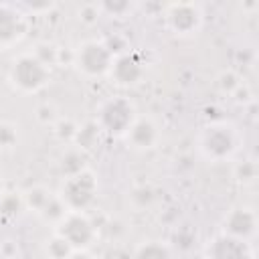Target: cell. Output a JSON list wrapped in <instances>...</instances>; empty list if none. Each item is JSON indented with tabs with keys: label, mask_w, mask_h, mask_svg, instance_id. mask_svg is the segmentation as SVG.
I'll list each match as a JSON object with an SVG mask.
<instances>
[{
	"label": "cell",
	"mask_w": 259,
	"mask_h": 259,
	"mask_svg": "<svg viewBox=\"0 0 259 259\" xmlns=\"http://www.w3.org/2000/svg\"><path fill=\"white\" fill-rule=\"evenodd\" d=\"M22 198H24L26 210L34 212L42 223H47L51 227H55L69 212L63 204V200L59 198V194L42 184H34L30 188H26L22 192Z\"/></svg>",
	"instance_id": "52a82bcc"
},
{
	"label": "cell",
	"mask_w": 259,
	"mask_h": 259,
	"mask_svg": "<svg viewBox=\"0 0 259 259\" xmlns=\"http://www.w3.org/2000/svg\"><path fill=\"white\" fill-rule=\"evenodd\" d=\"M20 144V125L0 119V152H10Z\"/></svg>",
	"instance_id": "e0dca14e"
},
{
	"label": "cell",
	"mask_w": 259,
	"mask_h": 259,
	"mask_svg": "<svg viewBox=\"0 0 259 259\" xmlns=\"http://www.w3.org/2000/svg\"><path fill=\"white\" fill-rule=\"evenodd\" d=\"M121 140L134 152H150L160 144L162 130H160L158 121L152 115H142L140 113Z\"/></svg>",
	"instance_id": "7c38bea8"
},
{
	"label": "cell",
	"mask_w": 259,
	"mask_h": 259,
	"mask_svg": "<svg viewBox=\"0 0 259 259\" xmlns=\"http://www.w3.org/2000/svg\"><path fill=\"white\" fill-rule=\"evenodd\" d=\"M115 53L109 49L105 38H87L79 42L71 53V65L85 79L109 77Z\"/></svg>",
	"instance_id": "277c9868"
},
{
	"label": "cell",
	"mask_w": 259,
	"mask_h": 259,
	"mask_svg": "<svg viewBox=\"0 0 259 259\" xmlns=\"http://www.w3.org/2000/svg\"><path fill=\"white\" fill-rule=\"evenodd\" d=\"M22 210H26L24 206V198L20 190H4L0 194V221L2 223H12L16 221Z\"/></svg>",
	"instance_id": "9a60e30c"
},
{
	"label": "cell",
	"mask_w": 259,
	"mask_h": 259,
	"mask_svg": "<svg viewBox=\"0 0 259 259\" xmlns=\"http://www.w3.org/2000/svg\"><path fill=\"white\" fill-rule=\"evenodd\" d=\"M101 14L105 16H115V18H123V16H130L132 10H134V4L132 2H125V0H107V2H97Z\"/></svg>",
	"instance_id": "ac0fdd59"
},
{
	"label": "cell",
	"mask_w": 259,
	"mask_h": 259,
	"mask_svg": "<svg viewBox=\"0 0 259 259\" xmlns=\"http://www.w3.org/2000/svg\"><path fill=\"white\" fill-rule=\"evenodd\" d=\"M233 174H235L237 182H241V184H253L255 178H257V166H255L253 160H241V162L235 164Z\"/></svg>",
	"instance_id": "d6986e66"
},
{
	"label": "cell",
	"mask_w": 259,
	"mask_h": 259,
	"mask_svg": "<svg viewBox=\"0 0 259 259\" xmlns=\"http://www.w3.org/2000/svg\"><path fill=\"white\" fill-rule=\"evenodd\" d=\"M4 190H6V188H4V182H2V178H0V194H2Z\"/></svg>",
	"instance_id": "7402d4cb"
},
{
	"label": "cell",
	"mask_w": 259,
	"mask_h": 259,
	"mask_svg": "<svg viewBox=\"0 0 259 259\" xmlns=\"http://www.w3.org/2000/svg\"><path fill=\"white\" fill-rule=\"evenodd\" d=\"M206 259H253L251 243L229 237L225 233L214 235L204 247Z\"/></svg>",
	"instance_id": "4fadbf2b"
},
{
	"label": "cell",
	"mask_w": 259,
	"mask_h": 259,
	"mask_svg": "<svg viewBox=\"0 0 259 259\" xmlns=\"http://www.w3.org/2000/svg\"><path fill=\"white\" fill-rule=\"evenodd\" d=\"M53 231H57L75 251H89L91 245L97 239V227L89 219L87 212H73V210H69L53 227Z\"/></svg>",
	"instance_id": "ba28073f"
},
{
	"label": "cell",
	"mask_w": 259,
	"mask_h": 259,
	"mask_svg": "<svg viewBox=\"0 0 259 259\" xmlns=\"http://www.w3.org/2000/svg\"><path fill=\"white\" fill-rule=\"evenodd\" d=\"M30 28L28 14L18 4L0 2V51L20 45Z\"/></svg>",
	"instance_id": "9c48e42d"
},
{
	"label": "cell",
	"mask_w": 259,
	"mask_h": 259,
	"mask_svg": "<svg viewBox=\"0 0 259 259\" xmlns=\"http://www.w3.org/2000/svg\"><path fill=\"white\" fill-rule=\"evenodd\" d=\"M132 259H174V251L162 239H146L134 247Z\"/></svg>",
	"instance_id": "5bb4252c"
},
{
	"label": "cell",
	"mask_w": 259,
	"mask_h": 259,
	"mask_svg": "<svg viewBox=\"0 0 259 259\" xmlns=\"http://www.w3.org/2000/svg\"><path fill=\"white\" fill-rule=\"evenodd\" d=\"M146 71H148V63L144 55L134 49H127L115 55L107 79H111L117 87H136L144 81Z\"/></svg>",
	"instance_id": "30bf717a"
},
{
	"label": "cell",
	"mask_w": 259,
	"mask_h": 259,
	"mask_svg": "<svg viewBox=\"0 0 259 259\" xmlns=\"http://www.w3.org/2000/svg\"><path fill=\"white\" fill-rule=\"evenodd\" d=\"M69 259H93V257L89 255V251H73Z\"/></svg>",
	"instance_id": "44dd1931"
},
{
	"label": "cell",
	"mask_w": 259,
	"mask_h": 259,
	"mask_svg": "<svg viewBox=\"0 0 259 259\" xmlns=\"http://www.w3.org/2000/svg\"><path fill=\"white\" fill-rule=\"evenodd\" d=\"M204 24V10L198 2H170L164 8V26L178 38H190L200 32Z\"/></svg>",
	"instance_id": "8992f818"
},
{
	"label": "cell",
	"mask_w": 259,
	"mask_h": 259,
	"mask_svg": "<svg viewBox=\"0 0 259 259\" xmlns=\"http://www.w3.org/2000/svg\"><path fill=\"white\" fill-rule=\"evenodd\" d=\"M241 146H243V136L239 127L229 119H212L204 123L196 134L198 154L212 164L235 160Z\"/></svg>",
	"instance_id": "6da1fadb"
},
{
	"label": "cell",
	"mask_w": 259,
	"mask_h": 259,
	"mask_svg": "<svg viewBox=\"0 0 259 259\" xmlns=\"http://www.w3.org/2000/svg\"><path fill=\"white\" fill-rule=\"evenodd\" d=\"M57 194L67 210L87 212V208H91L99 196V178L93 170L83 168L79 172L65 176Z\"/></svg>",
	"instance_id": "5b68a950"
},
{
	"label": "cell",
	"mask_w": 259,
	"mask_h": 259,
	"mask_svg": "<svg viewBox=\"0 0 259 259\" xmlns=\"http://www.w3.org/2000/svg\"><path fill=\"white\" fill-rule=\"evenodd\" d=\"M42 249H45V255H47L49 259H69V255L75 251L57 231H53L51 237L45 239Z\"/></svg>",
	"instance_id": "2e32d148"
},
{
	"label": "cell",
	"mask_w": 259,
	"mask_h": 259,
	"mask_svg": "<svg viewBox=\"0 0 259 259\" xmlns=\"http://www.w3.org/2000/svg\"><path fill=\"white\" fill-rule=\"evenodd\" d=\"M138 107L136 103L125 97V95H111L105 97L97 109H95V119L93 123L99 127L103 136L109 138H123L132 123L138 117Z\"/></svg>",
	"instance_id": "3957f363"
},
{
	"label": "cell",
	"mask_w": 259,
	"mask_h": 259,
	"mask_svg": "<svg viewBox=\"0 0 259 259\" xmlns=\"http://www.w3.org/2000/svg\"><path fill=\"white\" fill-rule=\"evenodd\" d=\"M28 16L32 14V16H38V14H47V12H51L53 8H57V4L55 2H22V4H18Z\"/></svg>",
	"instance_id": "ffe728a7"
},
{
	"label": "cell",
	"mask_w": 259,
	"mask_h": 259,
	"mask_svg": "<svg viewBox=\"0 0 259 259\" xmlns=\"http://www.w3.org/2000/svg\"><path fill=\"white\" fill-rule=\"evenodd\" d=\"M221 233L251 243L257 235V212L253 206L237 204L229 208L221 221Z\"/></svg>",
	"instance_id": "8fae6325"
},
{
	"label": "cell",
	"mask_w": 259,
	"mask_h": 259,
	"mask_svg": "<svg viewBox=\"0 0 259 259\" xmlns=\"http://www.w3.org/2000/svg\"><path fill=\"white\" fill-rule=\"evenodd\" d=\"M53 77V67L45 63L34 51L18 53L8 65V85L20 95H36L40 93Z\"/></svg>",
	"instance_id": "7a4b0ae2"
}]
</instances>
